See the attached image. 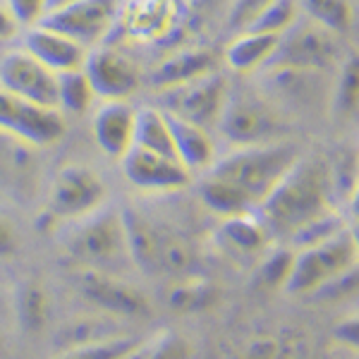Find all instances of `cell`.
Wrapping results in <instances>:
<instances>
[{
    "label": "cell",
    "instance_id": "1",
    "mask_svg": "<svg viewBox=\"0 0 359 359\" xmlns=\"http://www.w3.org/2000/svg\"><path fill=\"white\" fill-rule=\"evenodd\" d=\"M335 211L328 177V161L321 156H299L294 165L257 208L259 221L273 242H290L294 233L316 218Z\"/></svg>",
    "mask_w": 359,
    "mask_h": 359
},
{
    "label": "cell",
    "instance_id": "2",
    "mask_svg": "<svg viewBox=\"0 0 359 359\" xmlns=\"http://www.w3.org/2000/svg\"><path fill=\"white\" fill-rule=\"evenodd\" d=\"M60 235L62 249L77 264V269L123 276V271L132 266L120 208L101 206L89 216L67 223Z\"/></svg>",
    "mask_w": 359,
    "mask_h": 359
},
{
    "label": "cell",
    "instance_id": "3",
    "mask_svg": "<svg viewBox=\"0 0 359 359\" xmlns=\"http://www.w3.org/2000/svg\"><path fill=\"white\" fill-rule=\"evenodd\" d=\"M299 156L302 151L297 144L285 142V139L254 144V147H237L223 158H216L208 172L233 184L257 213L262 201L271 194V189L280 182V177L290 170Z\"/></svg>",
    "mask_w": 359,
    "mask_h": 359
},
{
    "label": "cell",
    "instance_id": "4",
    "mask_svg": "<svg viewBox=\"0 0 359 359\" xmlns=\"http://www.w3.org/2000/svg\"><path fill=\"white\" fill-rule=\"evenodd\" d=\"M292 252V269L285 283V292L290 294H316L335 278L357 269V237L350 228Z\"/></svg>",
    "mask_w": 359,
    "mask_h": 359
},
{
    "label": "cell",
    "instance_id": "5",
    "mask_svg": "<svg viewBox=\"0 0 359 359\" xmlns=\"http://www.w3.org/2000/svg\"><path fill=\"white\" fill-rule=\"evenodd\" d=\"M216 130L237 147H254V144H269L285 139L287 123L285 113H280L262 91L233 89L230 86L228 103L218 120Z\"/></svg>",
    "mask_w": 359,
    "mask_h": 359
},
{
    "label": "cell",
    "instance_id": "6",
    "mask_svg": "<svg viewBox=\"0 0 359 359\" xmlns=\"http://www.w3.org/2000/svg\"><path fill=\"white\" fill-rule=\"evenodd\" d=\"M106 182L86 165H65L57 170L50 184L48 204L39 216V228L50 233L62 223H74L106 206Z\"/></svg>",
    "mask_w": 359,
    "mask_h": 359
},
{
    "label": "cell",
    "instance_id": "7",
    "mask_svg": "<svg viewBox=\"0 0 359 359\" xmlns=\"http://www.w3.org/2000/svg\"><path fill=\"white\" fill-rule=\"evenodd\" d=\"M259 91L280 113H316L328 108L331 72L285 65H266L259 69Z\"/></svg>",
    "mask_w": 359,
    "mask_h": 359
},
{
    "label": "cell",
    "instance_id": "8",
    "mask_svg": "<svg viewBox=\"0 0 359 359\" xmlns=\"http://www.w3.org/2000/svg\"><path fill=\"white\" fill-rule=\"evenodd\" d=\"M340 41L343 39L314 25L311 20H297L287 32L278 36V46L269 65L333 72L345 57Z\"/></svg>",
    "mask_w": 359,
    "mask_h": 359
},
{
    "label": "cell",
    "instance_id": "9",
    "mask_svg": "<svg viewBox=\"0 0 359 359\" xmlns=\"http://www.w3.org/2000/svg\"><path fill=\"white\" fill-rule=\"evenodd\" d=\"M230 96V82L221 74V69L206 74L201 79L187 82L175 89L161 91V111L175 115L187 123H194L206 130H216L218 120L223 115V108Z\"/></svg>",
    "mask_w": 359,
    "mask_h": 359
},
{
    "label": "cell",
    "instance_id": "10",
    "mask_svg": "<svg viewBox=\"0 0 359 359\" xmlns=\"http://www.w3.org/2000/svg\"><path fill=\"white\" fill-rule=\"evenodd\" d=\"M0 135L32 149H43L62 139L65 118L55 108L36 106L0 89Z\"/></svg>",
    "mask_w": 359,
    "mask_h": 359
},
{
    "label": "cell",
    "instance_id": "11",
    "mask_svg": "<svg viewBox=\"0 0 359 359\" xmlns=\"http://www.w3.org/2000/svg\"><path fill=\"white\" fill-rule=\"evenodd\" d=\"M84 74L96 98L103 101H130L142 84V69L130 55L111 46H96L86 50Z\"/></svg>",
    "mask_w": 359,
    "mask_h": 359
},
{
    "label": "cell",
    "instance_id": "12",
    "mask_svg": "<svg viewBox=\"0 0 359 359\" xmlns=\"http://www.w3.org/2000/svg\"><path fill=\"white\" fill-rule=\"evenodd\" d=\"M118 0H77L57 13L46 15L41 22L89 50L106 41L113 25L118 22Z\"/></svg>",
    "mask_w": 359,
    "mask_h": 359
},
{
    "label": "cell",
    "instance_id": "13",
    "mask_svg": "<svg viewBox=\"0 0 359 359\" xmlns=\"http://www.w3.org/2000/svg\"><path fill=\"white\" fill-rule=\"evenodd\" d=\"M77 290L84 299L103 309L111 316L123 318H144L151 306L142 290L125 280L123 276L103 273V271L77 269Z\"/></svg>",
    "mask_w": 359,
    "mask_h": 359
},
{
    "label": "cell",
    "instance_id": "14",
    "mask_svg": "<svg viewBox=\"0 0 359 359\" xmlns=\"http://www.w3.org/2000/svg\"><path fill=\"white\" fill-rule=\"evenodd\" d=\"M0 89L17 98H25L29 103H36L43 108H55L57 94V74L41 65L25 48L10 50L0 60Z\"/></svg>",
    "mask_w": 359,
    "mask_h": 359
},
{
    "label": "cell",
    "instance_id": "15",
    "mask_svg": "<svg viewBox=\"0 0 359 359\" xmlns=\"http://www.w3.org/2000/svg\"><path fill=\"white\" fill-rule=\"evenodd\" d=\"M120 165H123V175L127 177V182L149 194H172L192 182V172L177 158L147 151L139 147H132L120 158Z\"/></svg>",
    "mask_w": 359,
    "mask_h": 359
},
{
    "label": "cell",
    "instance_id": "16",
    "mask_svg": "<svg viewBox=\"0 0 359 359\" xmlns=\"http://www.w3.org/2000/svg\"><path fill=\"white\" fill-rule=\"evenodd\" d=\"M218 252L233 264L247 266L254 264L271 249V235L266 233L264 223L257 213H240V216L223 218L213 233Z\"/></svg>",
    "mask_w": 359,
    "mask_h": 359
},
{
    "label": "cell",
    "instance_id": "17",
    "mask_svg": "<svg viewBox=\"0 0 359 359\" xmlns=\"http://www.w3.org/2000/svg\"><path fill=\"white\" fill-rule=\"evenodd\" d=\"M25 50L55 74L69 72V69H82L84 57H86L84 46H79L77 41L65 36V34L43 25V22H39V25H34V27H27Z\"/></svg>",
    "mask_w": 359,
    "mask_h": 359
},
{
    "label": "cell",
    "instance_id": "18",
    "mask_svg": "<svg viewBox=\"0 0 359 359\" xmlns=\"http://www.w3.org/2000/svg\"><path fill=\"white\" fill-rule=\"evenodd\" d=\"M135 123L137 108L130 101H103V106L94 113L91 132L106 156L120 161L135 144Z\"/></svg>",
    "mask_w": 359,
    "mask_h": 359
},
{
    "label": "cell",
    "instance_id": "19",
    "mask_svg": "<svg viewBox=\"0 0 359 359\" xmlns=\"http://www.w3.org/2000/svg\"><path fill=\"white\" fill-rule=\"evenodd\" d=\"M218 65L221 62H218V55L213 48H206V46L182 48L170 57H165L163 62H158V67L151 72V86L161 94V91L175 89V86H182L216 72Z\"/></svg>",
    "mask_w": 359,
    "mask_h": 359
},
{
    "label": "cell",
    "instance_id": "20",
    "mask_svg": "<svg viewBox=\"0 0 359 359\" xmlns=\"http://www.w3.org/2000/svg\"><path fill=\"white\" fill-rule=\"evenodd\" d=\"M168 125H170L172 135V149H175V158L187 168L189 172H206L208 168L216 163V142L211 137V130L199 127L194 123H187L175 115H168Z\"/></svg>",
    "mask_w": 359,
    "mask_h": 359
},
{
    "label": "cell",
    "instance_id": "21",
    "mask_svg": "<svg viewBox=\"0 0 359 359\" xmlns=\"http://www.w3.org/2000/svg\"><path fill=\"white\" fill-rule=\"evenodd\" d=\"M278 46V36L262 32H237L230 46L225 48V65L233 69L240 77H249L257 74L259 69L269 65L273 57V50Z\"/></svg>",
    "mask_w": 359,
    "mask_h": 359
},
{
    "label": "cell",
    "instance_id": "22",
    "mask_svg": "<svg viewBox=\"0 0 359 359\" xmlns=\"http://www.w3.org/2000/svg\"><path fill=\"white\" fill-rule=\"evenodd\" d=\"M359 108V67L357 55L343 57L338 65V77L331 84V98H328V113L335 123H350L357 118Z\"/></svg>",
    "mask_w": 359,
    "mask_h": 359
},
{
    "label": "cell",
    "instance_id": "23",
    "mask_svg": "<svg viewBox=\"0 0 359 359\" xmlns=\"http://www.w3.org/2000/svg\"><path fill=\"white\" fill-rule=\"evenodd\" d=\"M132 147L147 149V151L175 158L170 125H168V118L161 108H137L135 144H132Z\"/></svg>",
    "mask_w": 359,
    "mask_h": 359
},
{
    "label": "cell",
    "instance_id": "24",
    "mask_svg": "<svg viewBox=\"0 0 359 359\" xmlns=\"http://www.w3.org/2000/svg\"><path fill=\"white\" fill-rule=\"evenodd\" d=\"M299 10L314 25L345 39L355 27V8L350 0H299Z\"/></svg>",
    "mask_w": 359,
    "mask_h": 359
},
{
    "label": "cell",
    "instance_id": "25",
    "mask_svg": "<svg viewBox=\"0 0 359 359\" xmlns=\"http://www.w3.org/2000/svg\"><path fill=\"white\" fill-rule=\"evenodd\" d=\"M15 314L27 333H41L48 323V294L39 280H25L15 292Z\"/></svg>",
    "mask_w": 359,
    "mask_h": 359
},
{
    "label": "cell",
    "instance_id": "26",
    "mask_svg": "<svg viewBox=\"0 0 359 359\" xmlns=\"http://www.w3.org/2000/svg\"><path fill=\"white\" fill-rule=\"evenodd\" d=\"M147 338L132 335H106V338L86 340L79 345H69L55 359H123L139 347Z\"/></svg>",
    "mask_w": 359,
    "mask_h": 359
},
{
    "label": "cell",
    "instance_id": "27",
    "mask_svg": "<svg viewBox=\"0 0 359 359\" xmlns=\"http://www.w3.org/2000/svg\"><path fill=\"white\" fill-rule=\"evenodd\" d=\"M94 89L86 79L84 69H69V72L57 74V94L55 106L57 111H65L69 115H82L94 103Z\"/></svg>",
    "mask_w": 359,
    "mask_h": 359
},
{
    "label": "cell",
    "instance_id": "28",
    "mask_svg": "<svg viewBox=\"0 0 359 359\" xmlns=\"http://www.w3.org/2000/svg\"><path fill=\"white\" fill-rule=\"evenodd\" d=\"M299 0H273L264 13L254 17V22L247 29L249 32H262L271 34V36H280L283 32H287L294 22L299 20Z\"/></svg>",
    "mask_w": 359,
    "mask_h": 359
},
{
    "label": "cell",
    "instance_id": "29",
    "mask_svg": "<svg viewBox=\"0 0 359 359\" xmlns=\"http://www.w3.org/2000/svg\"><path fill=\"white\" fill-rule=\"evenodd\" d=\"M333 201H357V156L343 151L333 163H328Z\"/></svg>",
    "mask_w": 359,
    "mask_h": 359
},
{
    "label": "cell",
    "instance_id": "30",
    "mask_svg": "<svg viewBox=\"0 0 359 359\" xmlns=\"http://www.w3.org/2000/svg\"><path fill=\"white\" fill-rule=\"evenodd\" d=\"M294 252L290 247L269 249L262 259H259V283L271 290H285V283L290 278Z\"/></svg>",
    "mask_w": 359,
    "mask_h": 359
},
{
    "label": "cell",
    "instance_id": "31",
    "mask_svg": "<svg viewBox=\"0 0 359 359\" xmlns=\"http://www.w3.org/2000/svg\"><path fill=\"white\" fill-rule=\"evenodd\" d=\"M211 294H213L211 285L201 283L199 278H182V280H180L177 285L172 287L168 302L175 306V309L189 311V309H199V306L208 304Z\"/></svg>",
    "mask_w": 359,
    "mask_h": 359
},
{
    "label": "cell",
    "instance_id": "32",
    "mask_svg": "<svg viewBox=\"0 0 359 359\" xmlns=\"http://www.w3.org/2000/svg\"><path fill=\"white\" fill-rule=\"evenodd\" d=\"M273 0H233L228 10V27L233 32H245V29L252 25L254 17L259 13H264Z\"/></svg>",
    "mask_w": 359,
    "mask_h": 359
},
{
    "label": "cell",
    "instance_id": "33",
    "mask_svg": "<svg viewBox=\"0 0 359 359\" xmlns=\"http://www.w3.org/2000/svg\"><path fill=\"white\" fill-rule=\"evenodd\" d=\"M5 5L10 8V13L15 15L22 29L39 25L46 15V0H5Z\"/></svg>",
    "mask_w": 359,
    "mask_h": 359
},
{
    "label": "cell",
    "instance_id": "34",
    "mask_svg": "<svg viewBox=\"0 0 359 359\" xmlns=\"http://www.w3.org/2000/svg\"><path fill=\"white\" fill-rule=\"evenodd\" d=\"M335 338H338V343L350 347V350H357V345H359V321H357V316L343 318V321L335 326Z\"/></svg>",
    "mask_w": 359,
    "mask_h": 359
},
{
    "label": "cell",
    "instance_id": "35",
    "mask_svg": "<svg viewBox=\"0 0 359 359\" xmlns=\"http://www.w3.org/2000/svg\"><path fill=\"white\" fill-rule=\"evenodd\" d=\"M17 245H20V240H17L15 225L10 223L8 218L0 216V259L13 257L17 252Z\"/></svg>",
    "mask_w": 359,
    "mask_h": 359
},
{
    "label": "cell",
    "instance_id": "36",
    "mask_svg": "<svg viewBox=\"0 0 359 359\" xmlns=\"http://www.w3.org/2000/svg\"><path fill=\"white\" fill-rule=\"evenodd\" d=\"M20 22L15 20V15L10 13V8L5 5V0H0V41H10L20 32Z\"/></svg>",
    "mask_w": 359,
    "mask_h": 359
},
{
    "label": "cell",
    "instance_id": "37",
    "mask_svg": "<svg viewBox=\"0 0 359 359\" xmlns=\"http://www.w3.org/2000/svg\"><path fill=\"white\" fill-rule=\"evenodd\" d=\"M149 347H151V340H144L142 345L135 347V350H132L130 355L123 357V359H149Z\"/></svg>",
    "mask_w": 359,
    "mask_h": 359
},
{
    "label": "cell",
    "instance_id": "38",
    "mask_svg": "<svg viewBox=\"0 0 359 359\" xmlns=\"http://www.w3.org/2000/svg\"><path fill=\"white\" fill-rule=\"evenodd\" d=\"M72 3H77V0H46V15L57 13V10L67 8V5H72ZM46 15H43V17H46Z\"/></svg>",
    "mask_w": 359,
    "mask_h": 359
}]
</instances>
